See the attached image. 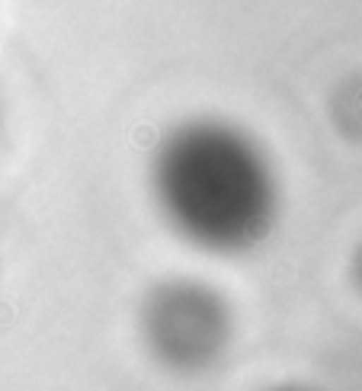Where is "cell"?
Returning a JSON list of instances; mask_svg holds the SVG:
<instances>
[]
</instances>
